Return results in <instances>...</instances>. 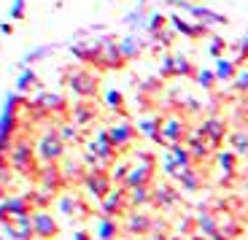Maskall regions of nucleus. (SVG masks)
Here are the masks:
<instances>
[{
  "mask_svg": "<svg viewBox=\"0 0 248 240\" xmlns=\"http://www.w3.org/2000/svg\"><path fill=\"white\" fill-rule=\"evenodd\" d=\"M240 65H237L235 60H227V57H221V60H216V79L218 81H235V76L240 73Z\"/></svg>",
  "mask_w": 248,
  "mask_h": 240,
  "instance_id": "nucleus-27",
  "label": "nucleus"
},
{
  "mask_svg": "<svg viewBox=\"0 0 248 240\" xmlns=\"http://www.w3.org/2000/svg\"><path fill=\"white\" fill-rule=\"evenodd\" d=\"M140 3H149V0H140Z\"/></svg>",
  "mask_w": 248,
  "mask_h": 240,
  "instance_id": "nucleus-54",
  "label": "nucleus"
},
{
  "mask_svg": "<svg viewBox=\"0 0 248 240\" xmlns=\"http://www.w3.org/2000/svg\"><path fill=\"white\" fill-rule=\"evenodd\" d=\"M178 232L184 235V238H189V235H197V219H192V216L181 219V222H178Z\"/></svg>",
  "mask_w": 248,
  "mask_h": 240,
  "instance_id": "nucleus-43",
  "label": "nucleus"
},
{
  "mask_svg": "<svg viewBox=\"0 0 248 240\" xmlns=\"http://www.w3.org/2000/svg\"><path fill=\"white\" fill-rule=\"evenodd\" d=\"M197 232L205 235V240H216L218 235H221V224H218V219L208 208L197 216Z\"/></svg>",
  "mask_w": 248,
  "mask_h": 240,
  "instance_id": "nucleus-19",
  "label": "nucleus"
},
{
  "mask_svg": "<svg viewBox=\"0 0 248 240\" xmlns=\"http://www.w3.org/2000/svg\"><path fill=\"white\" fill-rule=\"evenodd\" d=\"M111 181H113V178H111V173H106L103 167H89L87 178H84V186H87V192L100 203V200H106L108 194L113 192Z\"/></svg>",
  "mask_w": 248,
  "mask_h": 240,
  "instance_id": "nucleus-5",
  "label": "nucleus"
},
{
  "mask_svg": "<svg viewBox=\"0 0 248 240\" xmlns=\"http://www.w3.org/2000/svg\"><path fill=\"white\" fill-rule=\"evenodd\" d=\"M68 86L76 97L94 100L100 95V76H94L92 70H87V68H78L68 76Z\"/></svg>",
  "mask_w": 248,
  "mask_h": 240,
  "instance_id": "nucleus-3",
  "label": "nucleus"
},
{
  "mask_svg": "<svg viewBox=\"0 0 248 240\" xmlns=\"http://www.w3.org/2000/svg\"><path fill=\"white\" fill-rule=\"evenodd\" d=\"M154 173H156V165H146V162H138V165H132L130 176H127V181H124V189L151 186V181H154Z\"/></svg>",
  "mask_w": 248,
  "mask_h": 240,
  "instance_id": "nucleus-13",
  "label": "nucleus"
},
{
  "mask_svg": "<svg viewBox=\"0 0 248 240\" xmlns=\"http://www.w3.org/2000/svg\"><path fill=\"white\" fill-rule=\"evenodd\" d=\"M235 51H237L235 62H237V65H243V62L248 60V35H246V38H240V41L235 43Z\"/></svg>",
  "mask_w": 248,
  "mask_h": 240,
  "instance_id": "nucleus-44",
  "label": "nucleus"
},
{
  "mask_svg": "<svg viewBox=\"0 0 248 240\" xmlns=\"http://www.w3.org/2000/svg\"><path fill=\"white\" fill-rule=\"evenodd\" d=\"M130 192V205L132 208H143L151 203V186H138V189H127Z\"/></svg>",
  "mask_w": 248,
  "mask_h": 240,
  "instance_id": "nucleus-33",
  "label": "nucleus"
},
{
  "mask_svg": "<svg viewBox=\"0 0 248 240\" xmlns=\"http://www.w3.org/2000/svg\"><path fill=\"white\" fill-rule=\"evenodd\" d=\"M227 51V41L218 35H211V43H208V54L216 57V60H221V54Z\"/></svg>",
  "mask_w": 248,
  "mask_h": 240,
  "instance_id": "nucleus-41",
  "label": "nucleus"
},
{
  "mask_svg": "<svg viewBox=\"0 0 248 240\" xmlns=\"http://www.w3.org/2000/svg\"><path fill=\"white\" fill-rule=\"evenodd\" d=\"M151 203L159 205V208H173V205L178 203V194H175L168 184H159V186L151 189Z\"/></svg>",
  "mask_w": 248,
  "mask_h": 240,
  "instance_id": "nucleus-22",
  "label": "nucleus"
},
{
  "mask_svg": "<svg viewBox=\"0 0 248 240\" xmlns=\"http://www.w3.org/2000/svg\"><path fill=\"white\" fill-rule=\"evenodd\" d=\"M106 105L111 111H119L124 116V95L119 92V89H108L106 92Z\"/></svg>",
  "mask_w": 248,
  "mask_h": 240,
  "instance_id": "nucleus-36",
  "label": "nucleus"
},
{
  "mask_svg": "<svg viewBox=\"0 0 248 240\" xmlns=\"http://www.w3.org/2000/svg\"><path fill=\"white\" fill-rule=\"evenodd\" d=\"M73 240H97V238H94L89 229H76V232H73Z\"/></svg>",
  "mask_w": 248,
  "mask_h": 240,
  "instance_id": "nucleus-50",
  "label": "nucleus"
},
{
  "mask_svg": "<svg viewBox=\"0 0 248 240\" xmlns=\"http://www.w3.org/2000/svg\"><path fill=\"white\" fill-rule=\"evenodd\" d=\"M89 148H92V154L97 157L103 165H111V162H116V157H119V148L111 143L108 129H100L97 135H94V141L89 143Z\"/></svg>",
  "mask_w": 248,
  "mask_h": 240,
  "instance_id": "nucleus-10",
  "label": "nucleus"
},
{
  "mask_svg": "<svg viewBox=\"0 0 248 240\" xmlns=\"http://www.w3.org/2000/svg\"><path fill=\"white\" fill-rule=\"evenodd\" d=\"M3 203L8 205V210H11L14 219H19V216H32V208H35V203H32L30 194H27V197H6Z\"/></svg>",
  "mask_w": 248,
  "mask_h": 240,
  "instance_id": "nucleus-24",
  "label": "nucleus"
},
{
  "mask_svg": "<svg viewBox=\"0 0 248 240\" xmlns=\"http://www.w3.org/2000/svg\"><path fill=\"white\" fill-rule=\"evenodd\" d=\"M124 229L130 235H140V238H149L154 232V219L149 213H143V210H132L127 216V222H124Z\"/></svg>",
  "mask_w": 248,
  "mask_h": 240,
  "instance_id": "nucleus-14",
  "label": "nucleus"
},
{
  "mask_svg": "<svg viewBox=\"0 0 248 240\" xmlns=\"http://www.w3.org/2000/svg\"><path fill=\"white\" fill-rule=\"evenodd\" d=\"M194 81H197V84L202 86V89H213L218 79H216V70H200L197 79H194Z\"/></svg>",
  "mask_w": 248,
  "mask_h": 240,
  "instance_id": "nucleus-42",
  "label": "nucleus"
},
{
  "mask_svg": "<svg viewBox=\"0 0 248 240\" xmlns=\"http://www.w3.org/2000/svg\"><path fill=\"white\" fill-rule=\"evenodd\" d=\"M38 181H41V189H49V192H54V194L68 184L60 165H44V167H41V173H38Z\"/></svg>",
  "mask_w": 248,
  "mask_h": 240,
  "instance_id": "nucleus-15",
  "label": "nucleus"
},
{
  "mask_svg": "<svg viewBox=\"0 0 248 240\" xmlns=\"http://www.w3.org/2000/svg\"><path fill=\"white\" fill-rule=\"evenodd\" d=\"M162 124H165V119L162 116H156V113H143L140 119H138V132L140 135H146L149 141H154V143H165L162 141Z\"/></svg>",
  "mask_w": 248,
  "mask_h": 240,
  "instance_id": "nucleus-17",
  "label": "nucleus"
},
{
  "mask_svg": "<svg viewBox=\"0 0 248 240\" xmlns=\"http://www.w3.org/2000/svg\"><path fill=\"white\" fill-rule=\"evenodd\" d=\"M189 135H192V132H189V124H186V119H181V116H168L165 124H162V141L168 143V146L186 143Z\"/></svg>",
  "mask_w": 248,
  "mask_h": 240,
  "instance_id": "nucleus-9",
  "label": "nucleus"
},
{
  "mask_svg": "<svg viewBox=\"0 0 248 240\" xmlns=\"http://www.w3.org/2000/svg\"><path fill=\"white\" fill-rule=\"evenodd\" d=\"M230 146H232V151H235L237 157H246L248 154V132H246V129L232 132V135H230Z\"/></svg>",
  "mask_w": 248,
  "mask_h": 240,
  "instance_id": "nucleus-34",
  "label": "nucleus"
},
{
  "mask_svg": "<svg viewBox=\"0 0 248 240\" xmlns=\"http://www.w3.org/2000/svg\"><path fill=\"white\" fill-rule=\"evenodd\" d=\"M100 49H103V70H122L124 65H127V57H124L122 51V43L116 41V38H100Z\"/></svg>",
  "mask_w": 248,
  "mask_h": 240,
  "instance_id": "nucleus-6",
  "label": "nucleus"
},
{
  "mask_svg": "<svg viewBox=\"0 0 248 240\" xmlns=\"http://www.w3.org/2000/svg\"><path fill=\"white\" fill-rule=\"evenodd\" d=\"M35 151H38V160L44 162V165H60L65 160V141H62L60 129L44 132L35 143Z\"/></svg>",
  "mask_w": 248,
  "mask_h": 240,
  "instance_id": "nucleus-2",
  "label": "nucleus"
},
{
  "mask_svg": "<svg viewBox=\"0 0 248 240\" xmlns=\"http://www.w3.org/2000/svg\"><path fill=\"white\" fill-rule=\"evenodd\" d=\"M130 170H132V165H130V162H122V165H116V167H113L111 178H113V181H127Z\"/></svg>",
  "mask_w": 248,
  "mask_h": 240,
  "instance_id": "nucleus-45",
  "label": "nucleus"
},
{
  "mask_svg": "<svg viewBox=\"0 0 248 240\" xmlns=\"http://www.w3.org/2000/svg\"><path fill=\"white\" fill-rule=\"evenodd\" d=\"M186 148H189V151H192V160L194 162H202V160H208V157H211V143L205 141L202 138V132H192V135L186 138Z\"/></svg>",
  "mask_w": 248,
  "mask_h": 240,
  "instance_id": "nucleus-20",
  "label": "nucleus"
},
{
  "mask_svg": "<svg viewBox=\"0 0 248 240\" xmlns=\"http://www.w3.org/2000/svg\"><path fill=\"white\" fill-rule=\"evenodd\" d=\"M143 240H168V235H149V238H143Z\"/></svg>",
  "mask_w": 248,
  "mask_h": 240,
  "instance_id": "nucleus-52",
  "label": "nucleus"
},
{
  "mask_svg": "<svg viewBox=\"0 0 248 240\" xmlns=\"http://www.w3.org/2000/svg\"><path fill=\"white\" fill-rule=\"evenodd\" d=\"M143 49H146V41L138 35H130V38H124L122 41V51L127 60H138V57L143 54Z\"/></svg>",
  "mask_w": 248,
  "mask_h": 240,
  "instance_id": "nucleus-28",
  "label": "nucleus"
},
{
  "mask_svg": "<svg viewBox=\"0 0 248 240\" xmlns=\"http://www.w3.org/2000/svg\"><path fill=\"white\" fill-rule=\"evenodd\" d=\"M200 132H202L205 141L211 143V148H218L224 143V138H227V122L221 116H208L200 124Z\"/></svg>",
  "mask_w": 248,
  "mask_h": 240,
  "instance_id": "nucleus-11",
  "label": "nucleus"
},
{
  "mask_svg": "<svg viewBox=\"0 0 248 240\" xmlns=\"http://www.w3.org/2000/svg\"><path fill=\"white\" fill-rule=\"evenodd\" d=\"M27 111H38L41 116H51V113H65L70 111L68 100L62 97V95H54V92H41L32 103H27Z\"/></svg>",
  "mask_w": 248,
  "mask_h": 240,
  "instance_id": "nucleus-4",
  "label": "nucleus"
},
{
  "mask_svg": "<svg viewBox=\"0 0 248 240\" xmlns=\"http://www.w3.org/2000/svg\"><path fill=\"white\" fill-rule=\"evenodd\" d=\"M235 89L237 92H248V70H240L235 76Z\"/></svg>",
  "mask_w": 248,
  "mask_h": 240,
  "instance_id": "nucleus-48",
  "label": "nucleus"
},
{
  "mask_svg": "<svg viewBox=\"0 0 248 240\" xmlns=\"http://www.w3.org/2000/svg\"><path fill=\"white\" fill-rule=\"evenodd\" d=\"M32 224H35V238H41V240H54L60 235V224H57V219L49 210L32 213Z\"/></svg>",
  "mask_w": 248,
  "mask_h": 240,
  "instance_id": "nucleus-12",
  "label": "nucleus"
},
{
  "mask_svg": "<svg viewBox=\"0 0 248 240\" xmlns=\"http://www.w3.org/2000/svg\"><path fill=\"white\" fill-rule=\"evenodd\" d=\"M127 205H130V192L127 189H113L106 200H100V216L119 219V216L127 210Z\"/></svg>",
  "mask_w": 248,
  "mask_h": 240,
  "instance_id": "nucleus-8",
  "label": "nucleus"
},
{
  "mask_svg": "<svg viewBox=\"0 0 248 240\" xmlns=\"http://www.w3.org/2000/svg\"><path fill=\"white\" fill-rule=\"evenodd\" d=\"M38 86H41V81H38L35 70H25V73L19 76V81H16L19 92H32V89H38Z\"/></svg>",
  "mask_w": 248,
  "mask_h": 240,
  "instance_id": "nucleus-35",
  "label": "nucleus"
},
{
  "mask_svg": "<svg viewBox=\"0 0 248 240\" xmlns=\"http://www.w3.org/2000/svg\"><path fill=\"white\" fill-rule=\"evenodd\" d=\"M94 119H97V108H94L92 100H81V103H76L73 108V124L76 127H87V124H92Z\"/></svg>",
  "mask_w": 248,
  "mask_h": 240,
  "instance_id": "nucleus-21",
  "label": "nucleus"
},
{
  "mask_svg": "<svg viewBox=\"0 0 248 240\" xmlns=\"http://www.w3.org/2000/svg\"><path fill=\"white\" fill-rule=\"evenodd\" d=\"M216 162H218V167H221L227 176H224V184L232 178V173H235V165H237V154L235 151H221V154L216 157Z\"/></svg>",
  "mask_w": 248,
  "mask_h": 240,
  "instance_id": "nucleus-30",
  "label": "nucleus"
},
{
  "mask_svg": "<svg viewBox=\"0 0 248 240\" xmlns=\"http://www.w3.org/2000/svg\"><path fill=\"white\" fill-rule=\"evenodd\" d=\"M168 240H186L184 235H173V238H168Z\"/></svg>",
  "mask_w": 248,
  "mask_h": 240,
  "instance_id": "nucleus-53",
  "label": "nucleus"
},
{
  "mask_svg": "<svg viewBox=\"0 0 248 240\" xmlns=\"http://www.w3.org/2000/svg\"><path fill=\"white\" fill-rule=\"evenodd\" d=\"M60 135L65 143H81V127H76V124H65V127L60 129Z\"/></svg>",
  "mask_w": 248,
  "mask_h": 240,
  "instance_id": "nucleus-40",
  "label": "nucleus"
},
{
  "mask_svg": "<svg viewBox=\"0 0 248 240\" xmlns=\"http://www.w3.org/2000/svg\"><path fill=\"white\" fill-rule=\"evenodd\" d=\"M0 32H3V35H14V25L11 22H3V25H0Z\"/></svg>",
  "mask_w": 248,
  "mask_h": 240,
  "instance_id": "nucleus-51",
  "label": "nucleus"
},
{
  "mask_svg": "<svg viewBox=\"0 0 248 240\" xmlns=\"http://www.w3.org/2000/svg\"><path fill=\"white\" fill-rule=\"evenodd\" d=\"M38 151L35 146H32V141H27V138H19L16 143H14L11 148V167L19 173V176H25V178H32V176H38Z\"/></svg>",
  "mask_w": 248,
  "mask_h": 240,
  "instance_id": "nucleus-1",
  "label": "nucleus"
},
{
  "mask_svg": "<svg viewBox=\"0 0 248 240\" xmlns=\"http://www.w3.org/2000/svg\"><path fill=\"white\" fill-rule=\"evenodd\" d=\"M165 25H168V16H165V14H151L149 22H146L143 27L149 30V35H156V32L165 30Z\"/></svg>",
  "mask_w": 248,
  "mask_h": 240,
  "instance_id": "nucleus-37",
  "label": "nucleus"
},
{
  "mask_svg": "<svg viewBox=\"0 0 248 240\" xmlns=\"http://www.w3.org/2000/svg\"><path fill=\"white\" fill-rule=\"evenodd\" d=\"M200 70L194 68V62L189 57H181L175 54V76H184V79H197Z\"/></svg>",
  "mask_w": 248,
  "mask_h": 240,
  "instance_id": "nucleus-31",
  "label": "nucleus"
},
{
  "mask_svg": "<svg viewBox=\"0 0 248 240\" xmlns=\"http://www.w3.org/2000/svg\"><path fill=\"white\" fill-rule=\"evenodd\" d=\"M27 16V3L25 0H14L11 3V19H25Z\"/></svg>",
  "mask_w": 248,
  "mask_h": 240,
  "instance_id": "nucleus-46",
  "label": "nucleus"
},
{
  "mask_svg": "<svg viewBox=\"0 0 248 240\" xmlns=\"http://www.w3.org/2000/svg\"><path fill=\"white\" fill-rule=\"evenodd\" d=\"M243 229H240V224H235V222H227V224H221V235L227 240H232V238H237Z\"/></svg>",
  "mask_w": 248,
  "mask_h": 240,
  "instance_id": "nucleus-47",
  "label": "nucleus"
},
{
  "mask_svg": "<svg viewBox=\"0 0 248 240\" xmlns=\"http://www.w3.org/2000/svg\"><path fill=\"white\" fill-rule=\"evenodd\" d=\"M154 41L165 43V46H173V41H175V32H170V30H162V32H156V35H154Z\"/></svg>",
  "mask_w": 248,
  "mask_h": 240,
  "instance_id": "nucleus-49",
  "label": "nucleus"
},
{
  "mask_svg": "<svg viewBox=\"0 0 248 240\" xmlns=\"http://www.w3.org/2000/svg\"><path fill=\"white\" fill-rule=\"evenodd\" d=\"M175 181L181 184V189H184L186 194H192V192H200V189H202V176H200V170H194V167L178 173V178H175Z\"/></svg>",
  "mask_w": 248,
  "mask_h": 240,
  "instance_id": "nucleus-25",
  "label": "nucleus"
},
{
  "mask_svg": "<svg viewBox=\"0 0 248 240\" xmlns=\"http://www.w3.org/2000/svg\"><path fill=\"white\" fill-rule=\"evenodd\" d=\"M30 197H32V203H35V208H46V205L54 203V192H49V189L30 192Z\"/></svg>",
  "mask_w": 248,
  "mask_h": 240,
  "instance_id": "nucleus-39",
  "label": "nucleus"
},
{
  "mask_svg": "<svg viewBox=\"0 0 248 240\" xmlns=\"http://www.w3.org/2000/svg\"><path fill=\"white\" fill-rule=\"evenodd\" d=\"M119 235H122L119 219L100 216V219H97V240H119Z\"/></svg>",
  "mask_w": 248,
  "mask_h": 240,
  "instance_id": "nucleus-23",
  "label": "nucleus"
},
{
  "mask_svg": "<svg viewBox=\"0 0 248 240\" xmlns=\"http://www.w3.org/2000/svg\"><path fill=\"white\" fill-rule=\"evenodd\" d=\"M57 208H60L62 216H68V219H87V216L92 213L89 205L84 203V200H78V197H60Z\"/></svg>",
  "mask_w": 248,
  "mask_h": 240,
  "instance_id": "nucleus-18",
  "label": "nucleus"
},
{
  "mask_svg": "<svg viewBox=\"0 0 248 240\" xmlns=\"http://www.w3.org/2000/svg\"><path fill=\"white\" fill-rule=\"evenodd\" d=\"M14 229H16V240H32L35 238L32 216H19V219H14Z\"/></svg>",
  "mask_w": 248,
  "mask_h": 240,
  "instance_id": "nucleus-29",
  "label": "nucleus"
},
{
  "mask_svg": "<svg viewBox=\"0 0 248 240\" xmlns=\"http://www.w3.org/2000/svg\"><path fill=\"white\" fill-rule=\"evenodd\" d=\"M170 157H173L175 167H178L181 173H184V170H189V167H194L192 151L186 148V143H175V146H170Z\"/></svg>",
  "mask_w": 248,
  "mask_h": 240,
  "instance_id": "nucleus-26",
  "label": "nucleus"
},
{
  "mask_svg": "<svg viewBox=\"0 0 248 240\" xmlns=\"http://www.w3.org/2000/svg\"><path fill=\"white\" fill-rule=\"evenodd\" d=\"M175 76V54H165L159 62V79H173Z\"/></svg>",
  "mask_w": 248,
  "mask_h": 240,
  "instance_id": "nucleus-38",
  "label": "nucleus"
},
{
  "mask_svg": "<svg viewBox=\"0 0 248 240\" xmlns=\"http://www.w3.org/2000/svg\"><path fill=\"white\" fill-rule=\"evenodd\" d=\"M108 135H111V143L119 148V151H127L138 138V127L132 122H127V119H122V122H116V124L108 127Z\"/></svg>",
  "mask_w": 248,
  "mask_h": 240,
  "instance_id": "nucleus-7",
  "label": "nucleus"
},
{
  "mask_svg": "<svg viewBox=\"0 0 248 240\" xmlns=\"http://www.w3.org/2000/svg\"><path fill=\"white\" fill-rule=\"evenodd\" d=\"M62 173H65V181L70 184V181H84V178H87V173H89V170H84V165H81V162L70 160V162H65Z\"/></svg>",
  "mask_w": 248,
  "mask_h": 240,
  "instance_id": "nucleus-32",
  "label": "nucleus"
},
{
  "mask_svg": "<svg viewBox=\"0 0 248 240\" xmlns=\"http://www.w3.org/2000/svg\"><path fill=\"white\" fill-rule=\"evenodd\" d=\"M170 25L175 27V32L184 38H192V41H200V38L208 35V25H202V22H186L184 16H178V14H173L170 16Z\"/></svg>",
  "mask_w": 248,
  "mask_h": 240,
  "instance_id": "nucleus-16",
  "label": "nucleus"
}]
</instances>
